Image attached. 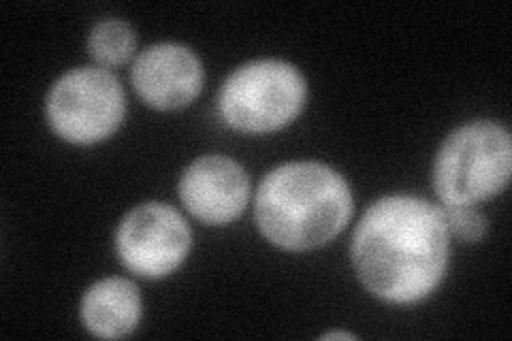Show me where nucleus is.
<instances>
[{"label": "nucleus", "mask_w": 512, "mask_h": 341, "mask_svg": "<svg viewBox=\"0 0 512 341\" xmlns=\"http://www.w3.org/2000/svg\"><path fill=\"white\" fill-rule=\"evenodd\" d=\"M448 252L451 233L442 209L408 194L367 207L350 248L361 284L395 305L427 299L444 278Z\"/></svg>", "instance_id": "nucleus-1"}, {"label": "nucleus", "mask_w": 512, "mask_h": 341, "mask_svg": "<svg viewBox=\"0 0 512 341\" xmlns=\"http://www.w3.org/2000/svg\"><path fill=\"white\" fill-rule=\"evenodd\" d=\"M254 216L267 241L288 252L327 246L352 218V192L323 162H288L265 175Z\"/></svg>", "instance_id": "nucleus-2"}, {"label": "nucleus", "mask_w": 512, "mask_h": 341, "mask_svg": "<svg viewBox=\"0 0 512 341\" xmlns=\"http://www.w3.org/2000/svg\"><path fill=\"white\" fill-rule=\"evenodd\" d=\"M512 173V141L504 126L476 120L440 145L434 188L444 205H476L506 190Z\"/></svg>", "instance_id": "nucleus-3"}, {"label": "nucleus", "mask_w": 512, "mask_h": 341, "mask_svg": "<svg viewBox=\"0 0 512 341\" xmlns=\"http://www.w3.org/2000/svg\"><path fill=\"white\" fill-rule=\"evenodd\" d=\"M308 99L299 69L284 60H254L235 69L220 90V116L233 131L265 135L297 120Z\"/></svg>", "instance_id": "nucleus-4"}, {"label": "nucleus", "mask_w": 512, "mask_h": 341, "mask_svg": "<svg viewBox=\"0 0 512 341\" xmlns=\"http://www.w3.org/2000/svg\"><path fill=\"white\" fill-rule=\"evenodd\" d=\"M126 113L124 90L116 75L103 67L64 73L45 101L52 131L69 143L92 145L114 135Z\"/></svg>", "instance_id": "nucleus-5"}, {"label": "nucleus", "mask_w": 512, "mask_h": 341, "mask_svg": "<svg viewBox=\"0 0 512 341\" xmlns=\"http://www.w3.org/2000/svg\"><path fill=\"white\" fill-rule=\"evenodd\" d=\"M192 233L178 209L143 203L128 211L116 233V252L128 271L160 280L178 269L190 252Z\"/></svg>", "instance_id": "nucleus-6"}, {"label": "nucleus", "mask_w": 512, "mask_h": 341, "mask_svg": "<svg viewBox=\"0 0 512 341\" xmlns=\"http://www.w3.org/2000/svg\"><path fill=\"white\" fill-rule=\"evenodd\" d=\"M133 88L152 109L173 111L190 105L203 90V64L180 43H158L133 62Z\"/></svg>", "instance_id": "nucleus-7"}, {"label": "nucleus", "mask_w": 512, "mask_h": 341, "mask_svg": "<svg viewBox=\"0 0 512 341\" xmlns=\"http://www.w3.org/2000/svg\"><path fill=\"white\" fill-rule=\"evenodd\" d=\"M250 180L229 156H201L184 171L180 199L199 222L227 226L246 209Z\"/></svg>", "instance_id": "nucleus-8"}, {"label": "nucleus", "mask_w": 512, "mask_h": 341, "mask_svg": "<svg viewBox=\"0 0 512 341\" xmlns=\"http://www.w3.org/2000/svg\"><path fill=\"white\" fill-rule=\"evenodd\" d=\"M141 320V295L131 280L107 278L92 284L82 299L84 327L101 339L131 335Z\"/></svg>", "instance_id": "nucleus-9"}, {"label": "nucleus", "mask_w": 512, "mask_h": 341, "mask_svg": "<svg viewBox=\"0 0 512 341\" xmlns=\"http://www.w3.org/2000/svg\"><path fill=\"white\" fill-rule=\"evenodd\" d=\"M88 52L101 67H120L137 52L135 30L122 20H103L90 30Z\"/></svg>", "instance_id": "nucleus-10"}, {"label": "nucleus", "mask_w": 512, "mask_h": 341, "mask_svg": "<svg viewBox=\"0 0 512 341\" xmlns=\"http://www.w3.org/2000/svg\"><path fill=\"white\" fill-rule=\"evenodd\" d=\"M442 214L448 233H453L463 241L474 243L483 239L487 233V218L474 205H444Z\"/></svg>", "instance_id": "nucleus-11"}, {"label": "nucleus", "mask_w": 512, "mask_h": 341, "mask_svg": "<svg viewBox=\"0 0 512 341\" xmlns=\"http://www.w3.org/2000/svg\"><path fill=\"white\" fill-rule=\"evenodd\" d=\"M320 339H355V335L344 333V331H333V333H325Z\"/></svg>", "instance_id": "nucleus-12"}]
</instances>
